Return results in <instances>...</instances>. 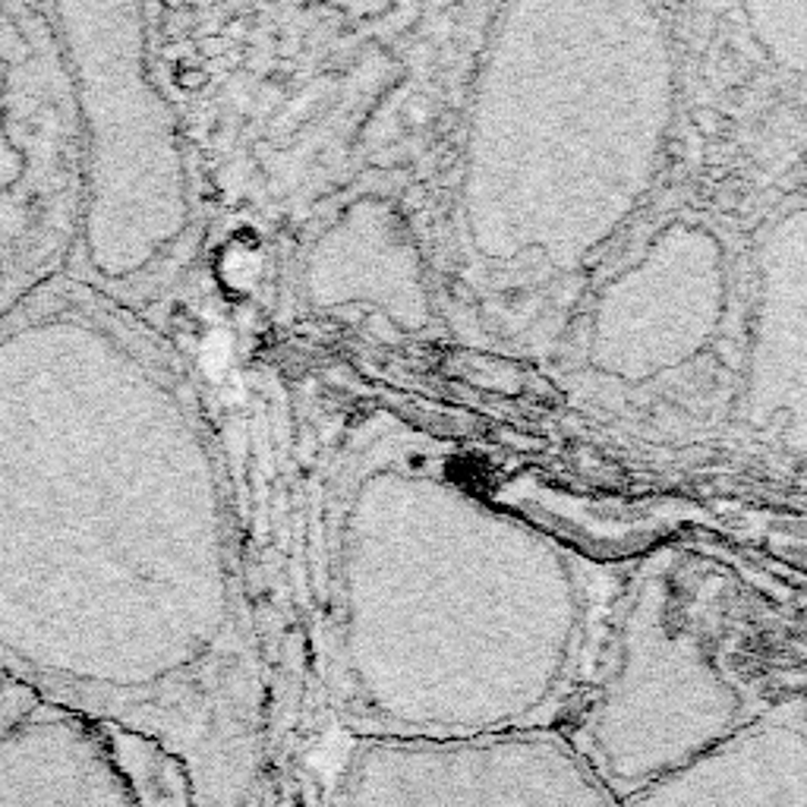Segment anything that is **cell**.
I'll list each match as a JSON object with an SVG mask.
<instances>
[{
    "label": "cell",
    "instance_id": "5b68a950",
    "mask_svg": "<svg viewBox=\"0 0 807 807\" xmlns=\"http://www.w3.org/2000/svg\"><path fill=\"white\" fill-rule=\"evenodd\" d=\"M3 684L0 807H145L136 738Z\"/></svg>",
    "mask_w": 807,
    "mask_h": 807
},
{
    "label": "cell",
    "instance_id": "8992f818",
    "mask_svg": "<svg viewBox=\"0 0 807 807\" xmlns=\"http://www.w3.org/2000/svg\"><path fill=\"white\" fill-rule=\"evenodd\" d=\"M619 807H807V704L761 713Z\"/></svg>",
    "mask_w": 807,
    "mask_h": 807
},
{
    "label": "cell",
    "instance_id": "52a82bcc",
    "mask_svg": "<svg viewBox=\"0 0 807 807\" xmlns=\"http://www.w3.org/2000/svg\"><path fill=\"white\" fill-rule=\"evenodd\" d=\"M691 121H694V126H697L701 133H710V136H713V133H720L725 124L723 114H720V111H713V107H694V111H691Z\"/></svg>",
    "mask_w": 807,
    "mask_h": 807
},
{
    "label": "cell",
    "instance_id": "3957f363",
    "mask_svg": "<svg viewBox=\"0 0 807 807\" xmlns=\"http://www.w3.org/2000/svg\"><path fill=\"white\" fill-rule=\"evenodd\" d=\"M83 117L51 3H0V322L70 278Z\"/></svg>",
    "mask_w": 807,
    "mask_h": 807
},
{
    "label": "cell",
    "instance_id": "277c9868",
    "mask_svg": "<svg viewBox=\"0 0 807 807\" xmlns=\"http://www.w3.org/2000/svg\"><path fill=\"white\" fill-rule=\"evenodd\" d=\"M319 807H619L565 732L351 738Z\"/></svg>",
    "mask_w": 807,
    "mask_h": 807
},
{
    "label": "cell",
    "instance_id": "7a4b0ae2",
    "mask_svg": "<svg viewBox=\"0 0 807 807\" xmlns=\"http://www.w3.org/2000/svg\"><path fill=\"white\" fill-rule=\"evenodd\" d=\"M73 66L83 117V234L70 278L114 293L130 237V206H143L162 297L203 259V196L180 111L155 73L148 7H114L117 51H104L95 7L51 3Z\"/></svg>",
    "mask_w": 807,
    "mask_h": 807
},
{
    "label": "cell",
    "instance_id": "6da1fadb",
    "mask_svg": "<svg viewBox=\"0 0 807 807\" xmlns=\"http://www.w3.org/2000/svg\"><path fill=\"white\" fill-rule=\"evenodd\" d=\"M199 382L63 278L0 322V682L158 747L189 807H307ZM3 593V590H0Z\"/></svg>",
    "mask_w": 807,
    "mask_h": 807
}]
</instances>
